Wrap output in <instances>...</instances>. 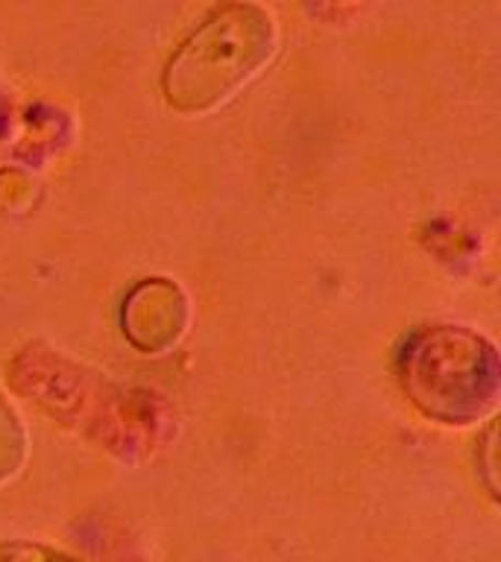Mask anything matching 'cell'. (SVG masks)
I'll use <instances>...</instances> for the list:
<instances>
[{
    "label": "cell",
    "mask_w": 501,
    "mask_h": 562,
    "mask_svg": "<svg viewBox=\"0 0 501 562\" xmlns=\"http://www.w3.org/2000/svg\"><path fill=\"white\" fill-rule=\"evenodd\" d=\"M270 15L258 7H229L176 53L165 74L167 100L182 112H205L229 100L270 59Z\"/></svg>",
    "instance_id": "1"
},
{
    "label": "cell",
    "mask_w": 501,
    "mask_h": 562,
    "mask_svg": "<svg viewBox=\"0 0 501 562\" xmlns=\"http://www.w3.org/2000/svg\"><path fill=\"white\" fill-rule=\"evenodd\" d=\"M404 390L434 419L466 425L496 402V351L460 328H434L404 349Z\"/></svg>",
    "instance_id": "2"
},
{
    "label": "cell",
    "mask_w": 501,
    "mask_h": 562,
    "mask_svg": "<svg viewBox=\"0 0 501 562\" xmlns=\"http://www.w3.org/2000/svg\"><path fill=\"white\" fill-rule=\"evenodd\" d=\"M188 325V302L182 290L165 279L144 281L123 305V331L147 355L170 349Z\"/></svg>",
    "instance_id": "3"
},
{
    "label": "cell",
    "mask_w": 501,
    "mask_h": 562,
    "mask_svg": "<svg viewBox=\"0 0 501 562\" xmlns=\"http://www.w3.org/2000/svg\"><path fill=\"white\" fill-rule=\"evenodd\" d=\"M26 454V437L15 411L0 395V481H7L21 469Z\"/></svg>",
    "instance_id": "4"
},
{
    "label": "cell",
    "mask_w": 501,
    "mask_h": 562,
    "mask_svg": "<svg viewBox=\"0 0 501 562\" xmlns=\"http://www.w3.org/2000/svg\"><path fill=\"white\" fill-rule=\"evenodd\" d=\"M0 562H77L38 544H0Z\"/></svg>",
    "instance_id": "5"
}]
</instances>
